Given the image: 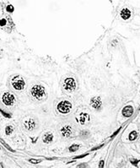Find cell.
Here are the masks:
<instances>
[{"instance_id": "6da1fadb", "label": "cell", "mask_w": 140, "mask_h": 168, "mask_svg": "<svg viewBox=\"0 0 140 168\" xmlns=\"http://www.w3.org/2000/svg\"><path fill=\"white\" fill-rule=\"evenodd\" d=\"M30 95L37 100H42L47 97L45 88L41 85H36L30 89Z\"/></svg>"}, {"instance_id": "7c38bea8", "label": "cell", "mask_w": 140, "mask_h": 168, "mask_svg": "<svg viewBox=\"0 0 140 168\" xmlns=\"http://www.w3.org/2000/svg\"><path fill=\"white\" fill-rule=\"evenodd\" d=\"M137 138V131L133 130V131H132L131 133H129L128 140H129L130 141H133V140H136Z\"/></svg>"}, {"instance_id": "7a4b0ae2", "label": "cell", "mask_w": 140, "mask_h": 168, "mask_svg": "<svg viewBox=\"0 0 140 168\" xmlns=\"http://www.w3.org/2000/svg\"><path fill=\"white\" fill-rule=\"evenodd\" d=\"M11 85L13 86V88L16 90H22L25 89V82L24 80V79L20 75H16L13 77L11 80Z\"/></svg>"}, {"instance_id": "30bf717a", "label": "cell", "mask_w": 140, "mask_h": 168, "mask_svg": "<svg viewBox=\"0 0 140 168\" xmlns=\"http://www.w3.org/2000/svg\"><path fill=\"white\" fill-rule=\"evenodd\" d=\"M131 14H132L131 10L127 8H123L122 9V11H121V13H120L121 17H122V20H129V19L131 18Z\"/></svg>"}, {"instance_id": "3957f363", "label": "cell", "mask_w": 140, "mask_h": 168, "mask_svg": "<svg viewBox=\"0 0 140 168\" xmlns=\"http://www.w3.org/2000/svg\"><path fill=\"white\" fill-rule=\"evenodd\" d=\"M62 87L66 91H68V92H73L76 90L77 87V84L76 81L74 78H70L67 77L63 80L62 82Z\"/></svg>"}, {"instance_id": "e0dca14e", "label": "cell", "mask_w": 140, "mask_h": 168, "mask_svg": "<svg viewBox=\"0 0 140 168\" xmlns=\"http://www.w3.org/2000/svg\"><path fill=\"white\" fill-rule=\"evenodd\" d=\"M138 161H139V160H131V162H132L133 165H137V163H138Z\"/></svg>"}, {"instance_id": "9c48e42d", "label": "cell", "mask_w": 140, "mask_h": 168, "mask_svg": "<svg viewBox=\"0 0 140 168\" xmlns=\"http://www.w3.org/2000/svg\"><path fill=\"white\" fill-rule=\"evenodd\" d=\"M90 105L93 108H95L96 110L100 109L101 107V100H100V96H95V97L92 98V99H91V102H90Z\"/></svg>"}, {"instance_id": "52a82bcc", "label": "cell", "mask_w": 140, "mask_h": 168, "mask_svg": "<svg viewBox=\"0 0 140 168\" xmlns=\"http://www.w3.org/2000/svg\"><path fill=\"white\" fill-rule=\"evenodd\" d=\"M23 127L26 131L31 132L37 128V122L34 118H29L24 122Z\"/></svg>"}, {"instance_id": "277c9868", "label": "cell", "mask_w": 140, "mask_h": 168, "mask_svg": "<svg viewBox=\"0 0 140 168\" xmlns=\"http://www.w3.org/2000/svg\"><path fill=\"white\" fill-rule=\"evenodd\" d=\"M57 109L60 113L67 114L71 112L72 110V104L68 100H62L57 106Z\"/></svg>"}, {"instance_id": "ba28073f", "label": "cell", "mask_w": 140, "mask_h": 168, "mask_svg": "<svg viewBox=\"0 0 140 168\" xmlns=\"http://www.w3.org/2000/svg\"><path fill=\"white\" fill-rule=\"evenodd\" d=\"M133 112H134L133 107L131 105H127L126 107H124V108L122 109V116L125 117H130L132 114H133Z\"/></svg>"}, {"instance_id": "9a60e30c", "label": "cell", "mask_w": 140, "mask_h": 168, "mask_svg": "<svg viewBox=\"0 0 140 168\" xmlns=\"http://www.w3.org/2000/svg\"><path fill=\"white\" fill-rule=\"evenodd\" d=\"M0 112H1V113L3 114L5 117H8V118H10V117H12V115L10 113H7V112H5L4 111H2V110H0Z\"/></svg>"}, {"instance_id": "4fadbf2b", "label": "cell", "mask_w": 140, "mask_h": 168, "mask_svg": "<svg viewBox=\"0 0 140 168\" xmlns=\"http://www.w3.org/2000/svg\"><path fill=\"white\" fill-rule=\"evenodd\" d=\"M79 147H80V145H79L74 144V145H72L68 148V150L70 151V152H75V151H77V150H79Z\"/></svg>"}, {"instance_id": "8fae6325", "label": "cell", "mask_w": 140, "mask_h": 168, "mask_svg": "<svg viewBox=\"0 0 140 168\" xmlns=\"http://www.w3.org/2000/svg\"><path fill=\"white\" fill-rule=\"evenodd\" d=\"M53 134L51 132H47L46 133H44V135L42 137V140L45 144H50L53 141Z\"/></svg>"}, {"instance_id": "8992f818", "label": "cell", "mask_w": 140, "mask_h": 168, "mask_svg": "<svg viewBox=\"0 0 140 168\" xmlns=\"http://www.w3.org/2000/svg\"><path fill=\"white\" fill-rule=\"evenodd\" d=\"M61 134L62 137L65 138H70V137H73L74 134V129L73 126L70 125V124H66L61 128Z\"/></svg>"}, {"instance_id": "ffe728a7", "label": "cell", "mask_w": 140, "mask_h": 168, "mask_svg": "<svg viewBox=\"0 0 140 168\" xmlns=\"http://www.w3.org/2000/svg\"><path fill=\"white\" fill-rule=\"evenodd\" d=\"M120 130H121V128H119V129H118V130H117V131H116L115 133L112 134V137H114V136H116V135H117V133H119V132H120Z\"/></svg>"}, {"instance_id": "ac0fdd59", "label": "cell", "mask_w": 140, "mask_h": 168, "mask_svg": "<svg viewBox=\"0 0 140 168\" xmlns=\"http://www.w3.org/2000/svg\"><path fill=\"white\" fill-rule=\"evenodd\" d=\"M99 167L101 168V167H104V160H101L100 161V165H99Z\"/></svg>"}, {"instance_id": "d6986e66", "label": "cell", "mask_w": 140, "mask_h": 168, "mask_svg": "<svg viewBox=\"0 0 140 168\" xmlns=\"http://www.w3.org/2000/svg\"><path fill=\"white\" fill-rule=\"evenodd\" d=\"M6 24V20H0V25H4Z\"/></svg>"}, {"instance_id": "5b68a950", "label": "cell", "mask_w": 140, "mask_h": 168, "mask_svg": "<svg viewBox=\"0 0 140 168\" xmlns=\"http://www.w3.org/2000/svg\"><path fill=\"white\" fill-rule=\"evenodd\" d=\"M2 102H4V105L8 106V107H10V106H13L15 102V97L14 95L10 92H5L4 93L3 96H2Z\"/></svg>"}, {"instance_id": "2e32d148", "label": "cell", "mask_w": 140, "mask_h": 168, "mask_svg": "<svg viewBox=\"0 0 140 168\" xmlns=\"http://www.w3.org/2000/svg\"><path fill=\"white\" fill-rule=\"evenodd\" d=\"M7 11L8 12H13L14 11V8H13V6L12 5H9L8 7H7Z\"/></svg>"}, {"instance_id": "5bb4252c", "label": "cell", "mask_w": 140, "mask_h": 168, "mask_svg": "<svg viewBox=\"0 0 140 168\" xmlns=\"http://www.w3.org/2000/svg\"><path fill=\"white\" fill-rule=\"evenodd\" d=\"M14 131V127L9 125V126H7L5 128V133L7 134V135H10V134L13 133Z\"/></svg>"}]
</instances>
